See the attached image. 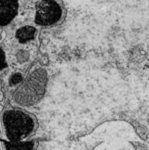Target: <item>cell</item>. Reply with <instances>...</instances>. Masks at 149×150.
I'll use <instances>...</instances> for the list:
<instances>
[{
    "instance_id": "4",
    "label": "cell",
    "mask_w": 149,
    "mask_h": 150,
    "mask_svg": "<svg viewBox=\"0 0 149 150\" xmlns=\"http://www.w3.org/2000/svg\"><path fill=\"white\" fill-rule=\"evenodd\" d=\"M35 32V28L32 27V26H23V27L19 28L16 31V38L21 43L28 42V41L32 40L34 38Z\"/></svg>"
},
{
    "instance_id": "1",
    "label": "cell",
    "mask_w": 149,
    "mask_h": 150,
    "mask_svg": "<svg viewBox=\"0 0 149 150\" xmlns=\"http://www.w3.org/2000/svg\"><path fill=\"white\" fill-rule=\"evenodd\" d=\"M6 135L11 141H19L30 134L34 128V121L28 114L18 110L6 111L3 115Z\"/></svg>"
},
{
    "instance_id": "3",
    "label": "cell",
    "mask_w": 149,
    "mask_h": 150,
    "mask_svg": "<svg viewBox=\"0 0 149 150\" xmlns=\"http://www.w3.org/2000/svg\"><path fill=\"white\" fill-rule=\"evenodd\" d=\"M18 0H0V26L9 24L17 14Z\"/></svg>"
},
{
    "instance_id": "2",
    "label": "cell",
    "mask_w": 149,
    "mask_h": 150,
    "mask_svg": "<svg viewBox=\"0 0 149 150\" xmlns=\"http://www.w3.org/2000/svg\"><path fill=\"white\" fill-rule=\"evenodd\" d=\"M62 15L61 6L55 0H40L36 5L35 22L49 26L58 22Z\"/></svg>"
},
{
    "instance_id": "5",
    "label": "cell",
    "mask_w": 149,
    "mask_h": 150,
    "mask_svg": "<svg viewBox=\"0 0 149 150\" xmlns=\"http://www.w3.org/2000/svg\"><path fill=\"white\" fill-rule=\"evenodd\" d=\"M6 67V59H5V53L0 48V70Z\"/></svg>"
}]
</instances>
